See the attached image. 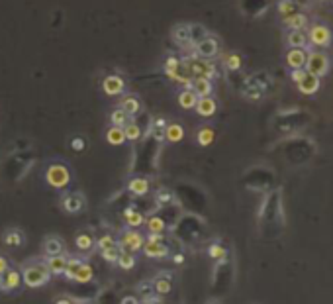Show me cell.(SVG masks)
Masks as SVG:
<instances>
[{"instance_id": "6da1fadb", "label": "cell", "mask_w": 333, "mask_h": 304, "mask_svg": "<svg viewBox=\"0 0 333 304\" xmlns=\"http://www.w3.org/2000/svg\"><path fill=\"white\" fill-rule=\"evenodd\" d=\"M51 279V273L45 263H30L22 271V283L30 289H39L43 285H47Z\"/></svg>"}, {"instance_id": "7a4b0ae2", "label": "cell", "mask_w": 333, "mask_h": 304, "mask_svg": "<svg viewBox=\"0 0 333 304\" xmlns=\"http://www.w3.org/2000/svg\"><path fill=\"white\" fill-rule=\"evenodd\" d=\"M63 275L69 281H75V283L85 285V283H90V281H92L94 271H92V267H90L87 261H80V259H73V257H69V265H67Z\"/></svg>"}, {"instance_id": "3957f363", "label": "cell", "mask_w": 333, "mask_h": 304, "mask_svg": "<svg viewBox=\"0 0 333 304\" xmlns=\"http://www.w3.org/2000/svg\"><path fill=\"white\" fill-rule=\"evenodd\" d=\"M45 181L49 183V187L57 190H63L71 183V169L65 163H51L45 171Z\"/></svg>"}, {"instance_id": "277c9868", "label": "cell", "mask_w": 333, "mask_h": 304, "mask_svg": "<svg viewBox=\"0 0 333 304\" xmlns=\"http://www.w3.org/2000/svg\"><path fill=\"white\" fill-rule=\"evenodd\" d=\"M182 65H184V69L188 71V75L192 77H204V79H214L216 75V67L210 63L208 59H200V57H184V59H180Z\"/></svg>"}, {"instance_id": "5b68a950", "label": "cell", "mask_w": 333, "mask_h": 304, "mask_svg": "<svg viewBox=\"0 0 333 304\" xmlns=\"http://www.w3.org/2000/svg\"><path fill=\"white\" fill-rule=\"evenodd\" d=\"M304 69L308 73H312V75L320 77V79L323 75H327V71H329V57H327V53L325 51H310L306 57Z\"/></svg>"}, {"instance_id": "8992f818", "label": "cell", "mask_w": 333, "mask_h": 304, "mask_svg": "<svg viewBox=\"0 0 333 304\" xmlns=\"http://www.w3.org/2000/svg\"><path fill=\"white\" fill-rule=\"evenodd\" d=\"M143 243H145V238H143V234H140L137 230H133V228L126 230V232L122 234L120 241H118V245L122 247V251H129V254L141 251Z\"/></svg>"}, {"instance_id": "52a82bcc", "label": "cell", "mask_w": 333, "mask_h": 304, "mask_svg": "<svg viewBox=\"0 0 333 304\" xmlns=\"http://www.w3.org/2000/svg\"><path fill=\"white\" fill-rule=\"evenodd\" d=\"M192 49H194V55H196V57L210 61V59H214L219 53V41L216 38H212V36H206V38L200 39L198 43H194Z\"/></svg>"}, {"instance_id": "ba28073f", "label": "cell", "mask_w": 333, "mask_h": 304, "mask_svg": "<svg viewBox=\"0 0 333 304\" xmlns=\"http://www.w3.org/2000/svg\"><path fill=\"white\" fill-rule=\"evenodd\" d=\"M331 38H333L331 30L323 24H314L310 28V32H308L310 43L316 45V47H327L331 43Z\"/></svg>"}, {"instance_id": "9c48e42d", "label": "cell", "mask_w": 333, "mask_h": 304, "mask_svg": "<svg viewBox=\"0 0 333 304\" xmlns=\"http://www.w3.org/2000/svg\"><path fill=\"white\" fill-rule=\"evenodd\" d=\"M61 206L67 214H78L80 210H85L87 206V198L80 192H67L61 198Z\"/></svg>"}, {"instance_id": "30bf717a", "label": "cell", "mask_w": 333, "mask_h": 304, "mask_svg": "<svg viewBox=\"0 0 333 304\" xmlns=\"http://www.w3.org/2000/svg\"><path fill=\"white\" fill-rule=\"evenodd\" d=\"M124 89H126V81L120 75H108L102 81V90L108 96H118L124 92Z\"/></svg>"}, {"instance_id": "8fae6325", "label": "cell", "mask_w": 333, "mask_h": 304, "mask_svg": "<svg viewBox=\"0 0 333 304\" xmlns=\"http://www.w3.org/2000/svg\"><path fill=\"white\" fill-rule=\"evenodd\" d=\"M143 254L147 255V257H151V259H165V257H169V247H166L163 241H147L145 240V243H143Z\"/></svg>"}, {"instance_id": "7c38bea8", "label": "cell", "mask_w": 333, "mask_h": 304, "mask_svg": "<svg viewBox=\"0 0 333 304\" xmlns=\"http://www.w3.org/2000/svg\"><path fill=\"white\" fill-rule=\"evenodd\" d=\"M306 57H308L306 49H302V47H290L288 53H286V65L290 67V71H294V69H304Z\"/></svg>"}, {"instance_id": "4fadbf2b", "label": "cell", "mask_w": 333, "mask_h": 304, "mask_svg": "<svg viewBox=\"0 0 333 304\" xmlns=\"http://www.w3.org/2000/svg\"><path fill=\"white\" fill-rule=\"evenodd\" d=\"M194 110H196V114L202 116V118H210V116L216 114L218 104H216V100L212 96H200L198 102H196V106H194Z\"/></svg>"}, {"instance_id": "5bb4252c", "label": "cell", "mask_w": 333, "mask_h": 304, "mask_svg": "<svg viewBox=\"0 0 333 304\" xmlns=\"http://www.w3.org/2000/svg\"><path fill=\"white\" fill-rule=\"evenodd\" d=\"M190 89L196 92V96H210L212 90H214V85H212V79H204V77H194L190 81Z\"/></svg>"}, {"instance_id": "9a60e30c", "label": "cell", "mask_w": 333, "mask_h": 304, "mask_svg": "<svg viewBox=\"0 0 333 304\" xmlns=\"http://www.w3.org/2000/svg\"><path fill=\"white\" fill-rule=\"evenodd\" d=\"M320 77L312 75V73H308L306 71V77L298 83V90L302 92V94H316L318 90H320Z\"/></svg>"}, {"instance_id": "2e32d148", "label": "cell", "mask_w": 333, "mask_h": 304, "mask_svg": "<svg viewBox=\"0 0 333 304\" xmlns=\"http://www.w3.org/2000/svg\"><path fill=\"white\" fill-rule=\"evenodd\" d=\"M173 39L180 47H192L190 41V32H188V24H177L173 28Z\"/></svg>"}, {"instance_id": "e0dca14e", "label": "cell", "mask_w": 333, "mask_h": 304, "mask_svg": "<svg viewBox=\"0 0 333 304\" xmlns=\"http://www.w3.org/2000/svg\"><path fill=\"white\" fill-rule=\"evenodd\" d=\"M45 265L49 269V273L53 275H63L67 265H69V257L67 255H53V257H47V261H45Z\"/></svg>"}, {"instance_id": "ac0fdd59", "label": "cell", "mask_w": 333, "mask_h": 304, "mask_svg": "<svg viewBox=\"0 0 333 304\" xmlns=\"http://www.w3.org/2000/svg\"><path fill=\"white\" fill-rule=\"evenodd\" d=\"M63 251H65V243L61 241V238H57V236L45 238V241H43V254L47 255V257L61 255Z\"/></svg>"}, {"instance_id": "d6986e66", "label": "cell", "mask_w": 333, "mask_h": 304, "mask_svg": "<svg viewBox=\"0 0 333 304\" xmlns=\"http://www.w3.org/2000/svg\"><path fill=\"white\" fill-rule=\"evenodd\" d=\"M128 189H129V192H131V194H135V196H145V194L149 192V181H147L145 177L129 179Z\"/></svg>"}, {"instance_id": "ffe728a7", "label": "cell", "mask_w": 333, "mask_h": 304, "mask_svg": "<svg viewBox=\"0 0 333 304\" xmlns=\"http://www.w3.org/2000/svg\"><path fill=\"white\" fill-rule=\"evenodd\" d=\"M286 43L288 47H306L308 45V34L304 30H290L286 36Z\"/></svg>"}, {"instance_id": "44dd1931", "label": "cell", "mask_w": 333, "mask_h": 304, "mask_svg": "<svg viewBox=\"0 0 333 304\" xmlns=\"http://www.w3.org/2000/svg\"><path fill=\"white\" fill-rule=\"evenodd\" d=\"M2 279L6 283V287H8V291H18L20 287H22V271H18V269H8L4 275H2Z\"/></svg>"}, {"instance_id": "7402d4cb", "label": "cell", "mask_w": 333, "mask_h": 304, "mask_svg": "<svg viewBox=\"0 0 333 304\" xmlns=\"http://www.w3.org/2000/svg\"><path fill=\"white\" fill-rule=\"evenodd\" d=\"M163 138L169 143H179L184 138V128L180 126V124H166L165 132H163Z\"/></svg>"}, {"instance_id": "603a6c76", "label": "cell", "mask_w": 333, "mask_h": 304, "mask_svg": "<svg viewBox=\"0 0 333 304\" xmlns=\"http://www.w3.org/2000/svg\"><path fill=\"white\" fill-rule=\"evenodd\" d=\"M145 228H147V234H163L166 230V222L163 216H149L145 218Z\"/></svg>"}, {"instance_id": "cb8c5ba5", "label": "cell", "mask_w": 333, "mask_h": 304, "mask_svg": "<svg viewBox=\"0 0 333 304\" xmlns=\"http://www.w3.org/2000/svg\"><path fill=\"white\" fill-rule=\"evenodd\" d=\"M120 108H122L124 112H128L129 118H135V116L141 112V102L137 96H126L124 100L120 102Z\"/></svg>"}, {"instance_id": "d4e9b609", "label": "cell", "mask_w": 333, "mask_h": 304, "mask_svg": "<svg viewBox=\"0 0 333 304\" xmlns=\"http://www.w3.org/2000/svg\"><path fill=\"white\" fill-rule=\"evenodd\" d=\"M124 220H126V224H128V228H133L137 230L140 226L145 224V216L137 212L135 208H128V210H124Z\"/></svg>"}, {"instance_id": "484cf974", "label": "cell", "mask_w": 333, "mask_h": 304, "mask_svg": "<svg viewBox=\"0 0 333 304\" xmlns=\"http://www.w3.org/2000/svg\"><path fill=\"white\" fill-rule=\"evenodd\" d=\"M2 241L8 245V247H20L22 243H24V234L20 232V230H6L4 232V236H2Z\"/></svg>"}, {"instance_id": "4316f807", "label": "cell", "mask_w": 333, "mask_h": 304, "mask_svg": "<svg viewBox=\"0 0 333 304\" xmlns=\"http://www.w3.org/2000/svg\"><path fill=\"white\" fill-rule=\"evenodd\" d=\"M196 102H198V96H196V92L192 89H184L179 92V104L180 108H184V110H190L196 106Z\"/></svg>"}, {"instance_id": "83f0119b", "label": "cell", "mask_w": 333, "mask_h": 304, "mask_svg": "<svg viewBox=\"0 0 333 304\" xmlns=\"http://www.w3.org/2000/svg\"><path fill=\"white\" fill-rule=\"evenodd\" d=\"M106 141L110 145H124L126 143V134H124V128L112 126L106 132Z\"/></svg>"}, {"instance_id": "f1b7e54d", "label": "cell", "mask_w": 333, "mask_h": 304, "mask_svg": "<svg viewBox=\"0 0 333 304\" xmlns=\"http://www.w3.org/2000/svg\"><path fill=\"white\" fill-rule=\"evenodd\" d=\"M284 24L288 26V30H304L308 26V16L302 12H296L288 18H284Z\"/></svg>"}, {"instance_id": "f546056e", "label": "cell", "mask_w": 333, "mask_h": 304, "mask_svg": "<svg viewBox=\"0 0 333 304\" xmlns=\"http://www.w3.org/2000/svg\"><path fill=\"white\" fill-rule=\"evenodd\" d=\"M153 291L157 292L159 296H165V294H169V292L173 291V283H171L169 277L161 275V277H157V279L153 281Z\"/></svg>"}, {"instance_id": "4dcf8cb0", "label": "cell", "mask_w": 333, "mask_h": 304, "mask_svg": "<svg viewBox=\"0 0 333 304\" xmlns=\"http://www.w3.org/2000/svg\"><path fill=\"white\" fill-rule=\"evenodd\" d=\"M135 255L129 254V251H122L120 254V257H118V261H116V265L120 267L122 271H131L133 267H135Z\"/></svg>"}, {"instance_id": "1f68e13d", "label": "cell", "mask_w": 333, "mask_h": 304, "mask_svg": "<svg viewBox=\"0 0 333 304\" xmlns=\"http://www.w3.org/2000/svg\"><path fill=\"white\" fill-rule=\"evenodd\" d=\"M124 134H126V140L128 141H137L143 136V132H141V128L133 122V118L129 120L128 124L124 126Z\"/></svg>"}, {"instance_id": "d6a6232c", "label": "cell", "mask_w": 333, "mask_h": 304, "mask_svg": "<svg viewBox=\"0 0 333 304\" xmlns=\"http://www.w3.org/2000/svg\"><path fill=\"white\" fill-rule=\"evenodd\" d=\"M129 120H131V118L128 116V112H124L120 106H118L116 110H112V114H110V122H112V126L124 128L129 122Z\"/></svg>"}, {"instance_id": "836d02e7", "label": "cell", "mask_w": 333, "mask_h": 304, "mask_svg": "<svg viewBox=\"0 0 333 304\" xmlns=\"http://www.w3.org/2000/svg\"><path fill=\"white\" fill-rule=\"evenodd\" d=\"M188 32H190V41H192V45L194 43H198L200 39H204L206 36H210L208 30L200 24H188Z\"/></svg>"}, {"instance_id": "e575fe53", "label": "cell", "mask_w": 333, "mask_h": 304, "mask_svg": "<svg viewBox=\"0 0 333 304\" xmlns=\"http://www.w3.org/2000/svg\"><path fill=\"white\" fill-rule=\"evenodd\" d=\"M75 243H77V247L80 251H90L94 247V238L90 234H78L75 238Z\"/></svg>"}, {"instance_id": "d590c367", "label": "cell", "mask_w": 333, "mask_h": 304, "mask_svg": "<svg viewBox=\"0 0 333 304\" xmlns=\"http://www.w3.org/2000/svg\"><path fill=\"white\" fill-rule=\"evenodd\" d=\"M296 12H298V10H296V4L292 0H282L281 4H279V14L282 16V20L288 18V16H292V14H296Z\"/></svg>"}, {"instance_id": "8d00e7d4", "label": "cell", "mask_w": 333, "mask_h": 304, "mask_svg": "<svg viewBox=\"0 0 333 304\" xmlns=\"http://www.w3.org/2000/svg\"><path fill=\"white\" fill-rule=\"evenodd\" d=\"M196 140H198V143L200 145H210L212 141H214V130L212 128H202L200 132H198V136H196Z\"/></svg>"}, {"instance_id": "74e56055", "label": "cell", "mask_w": 333, "mask_h": 304, "mask_svg": "<svg viewBox=\"0 0 333 304\" xmlns=\"http://www.w3.org/2000/svg\"><path fill=\"white\" fill-rule=\"evenodd\" d=\"M120 254H122V247L120 245H114V247H110V249H104V251H100V255H102L104 261H108V263H114L118 261V257H120Z\"/></svg>"}, {"instance_id": "f35d334b", "label": "cell", "mask_w": 333, "mask_h": 304, "mask_svg": "<svg viewBox=\"0 0 333 304\" xmlns=\"http://www.w3.org/2000/svg\"><path fill=\"white\" fill-rule=\"evenodd\" d=\"M114 245H118V240H116V238H112L110 234H106V236H102L100 240L96 241V247H98V251L110 249V247H114Z\"/></svg>"}, {"instance_id": "ab89813d", "label": "cell", "mask_w": 333, "mask_h": 304, "mask_svg": "<svg viewBox=\"0 0 333 304\" xmlns=\"http://www.w3.org/2000/svg\"><path fill=\"white\" fill-rule=\"evenodd\" d=\"M155 200L159 206H169V204L173 202V194H171V190L166 189H161L157 190V194H155Z\"/></svg>"}, {"instance_id": "60d3db41", "label": "cell", "mask_w": 333, "mask_h": 304, "mask_svg": "<svg viewBox=\"0 0 333 304\" xmlns=\"http://www.w3.org/2000/svg\"><path fill=\"white\" fill-rule=\"evenodd\" d=\"M226 67L230 69V71H239L241 69V57L237 55V53H231L226 57Z\"/></svg>"}, {"instance_id": "b9f144b4", "label": "cell", "mask_w": 333, "mask_h": 304, "mask_svg": "<svg viewBox=\"0 0 333 304\" xmlns=\"http://www.w3.org/2000/svg\"><path fill=\"white\" fill-rule=\"evenodd\" d=\"M179 67H180V59H179V57H175V55L166 57V61H165V71H166V75L173 77V73H175V71H177Z\"/></svg>"}, {"instance_id": "7bdbcfd3", "label": "cell", "mask_w": 333, "mask_h": 304, "mask_svg": "<svg viewBox=\"0 0 333 304\" xmlns=\"http://www.w3.org/2000/svg\"><path fill=\"white\" fill-rule=\"evenodd\" d=\"M208 255H210L212 259H221V257L226 255V249H224L219 243H212V245L208 247Z\"/></svg>"}, {"instance_id": "ee69618b", "label": "cell", "mask_w": 333, "mask_h": 304, "mask_svg": "<svg viewBox=\"0 0 333 304\" xmlns=\"http://www.w3.org/2000/svg\"><path fill=\"white\" fill-rule=\"evenodd\" d=\"M71 147H73V151H82L87 147V141H85V138H73L71 140Z\"/></svg>"}, {"instance_id": "f6af8a7d", "label": "cell", "mask_w": 333, "mask_h": 304, "mask_svg": "<svg viewBox=\"0 0 333 304\" xmlns=\"http://www.w3.org/2000/svg\"><path fill=\"white\" fill-rule=\"evenodd\" d=\"M290 77H292V81H294L296 85L306 77V69H294V71H290Z\"/></svg>"}, {"instance_id": "bcb514c9", "label": "cell", "mask_w": 333, "mask_h": 304, "mask_svg": "<svg viewBox=\"0 0 333 304\" xmlns=\"http://www.w3.org/2000/svg\"><path fill=\"white\" fill-rule=\"evenodd\" d=\"M8 269H10V263H8V259L0 255V275H4Z\"/></svg>"}, {"instance_id": "7dc6e473", "label": "cell", "mask_w": 333, "mask_h": 304, "mask_svg": "<svg viewBox=\"0 0 333 304\" xmlns=\"http://www.w3.org/2000/svg\"><path fill=\"white\" fill-rule=\"evenodd\" d=\"M120 304H140V298H137V296H131V294H129V296H124V298H122V302Z\"/></svg>"}, {"instance_id": "c3c4849f", "label": "cell", "mask_w": 333, "mask_h": 304, "mask_svg": "<svg viewBox=\"0 0 333 304\" xmlns=\"http://www.w3.org/2000/svg\"><path fill=\"white\" fill-rule=\"evenodd\" d=\"M145 240L147 241H163L165 238H163V234H147Z\"/></svg>"}, {"instance_id": "681fc988", "label": "cell", "mask_w": 333, "mask_h": 304, "mask_svg": "<svg viewBox=\"0 0 333 304\" xmlns=\"http://www.w3.org/2000/svg\"><path fill=\"white\" fill-rule=\"evenodd\" d=\"M0 291H2V292H10V291H8V287H6V283H4V279H2V275H0Z\"/></svg>"}, {"instance_id": "f907efd6", "label": "cell", "mask_w": 333, "mask_h": 304, "mask_svg": "<svg viewBox=\"0 0 333 304\" xmlns=\"http://www.w3.org/2000/svg\"><path fill=\"white\" fill-rule=\"evenodd\" d=\"M55 304H73L71 298H59V300H55Z\"/></svg>"}, {"instance_id": "816d5d0a", "label": "cell", "mask_w": 333, "mask_h": 304, "mask_svg": "<svg viewBox=\"0 0 333 304\" xmlns=\"http://www.w3.org/2000/svg\"><path fill=\"white\" fill-rule=\"evenodd\" d=\"M143 304H161V302H159L157 298H149V300H145Z\"/></svg>"}]
</instances>
